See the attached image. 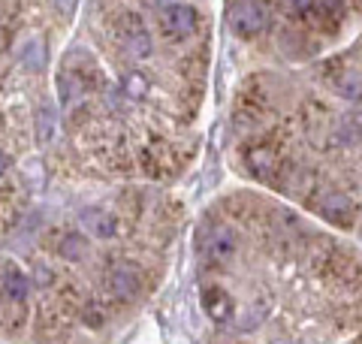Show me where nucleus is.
Returning a JSON list of instances; mask_svg holds the SVG:
<instances>
[{
  "instance_id": "nucleus-11",
  "label": "nucleus",
  "mask_w": 362,
  "mask_h": 344,
  "mask_svg": "<svg viewBox=\"0 0 362 344\" xmlns=\"http://www.w3.org/2000/svg\"><path fill=\"white\" fill-rule=\"evenodd\" d=\"M54 133V109L52 106H42L40 115H37V142H49Z\"/></svg>"
},
{
  "instance_id": "nucleus-13",
  "label": "nucleus",
  "mask_w": 362,
  "mask_h": 344,
  "mask_svg": "<svg viewBox=\"0 0 362 344\" xmlns=\"http://www.w3.org/2000/svg\"><path fill=\"white\" fill-rule=\"evenodd\" d=\"M121 94H127V97H145L148 94V82H145V76L142 73H130V76H124V88H121Z\"/></svg>"
},
{
  "instance_id": "nucleus-16",
  "label": "nucleus",
  "mask_w": 362,
  "mask_h": 344,
  "mask_svg": "<svg viewBox=\"0 0 362 344\" xmlns=\"http://www.w3.org/2000/svg\"><path fill=\"white\" fill-rule=\"evenodd\" d=\"M293 4V9H296V13H308V9L314 6V0H290Z\"/></svg>"
},
{
  "instance_id": "nucleus-17",
  "label": "nucleus",
  "mask_w": 362,
  "mask_h": 344,
  "mask_svg": "<svg viewBox=\"0 0 362 344\" xmlns=\"http://www.w3.org/2000/svg\"><path fill=\"white\" fill-rule=\"evenodd\" d=\"M6 169H9V157H6V154H0V176H4Z\"/></svg>"
},
{
  "instance_id": "nucleus-2",
  "label": "nucleus",
  "mask_w": 362,
  "mask_h": 344,
  "mask_svg": "<svg viewBox=\"0 0 362 344\" xmlns=\"http://www.w3.org/2000/svg\"><path fill=\"white\" fill-rule=\"evenodd\" d=\"M160 21H163V30L169 33V37L185 40V37H190V33L197 30L199 16H197L194 6H187V4H173V6L163 9Z\"/></svg>"
},
{
  "instance_id": "nucleus-15",
  "label": "nucleus",
  "mask_w": 362,
  "mask_h": 344,
  "mask_svg": "<svg viewBox=\"0 0 362 344\" xmlns=\"http://www.w3.org/2000/svg\"><path fill=\"white\" fill-rule=\"evenodd\" d=\"M54 4H58V9H61L64 16H73L76 6H78V0H54Z\"/></svg>"
},
{
  "instance_id": "nucleus-6",
  "label": "nucleus",
  "mask_w": 362,
  "mask_h": 344,
  "mask_svg": "<svg viewBox=\"0 0 362 344\" xmlns=\"http://www.w3.org/2000/svg\"><path fill=\"white\" fill-rule=\"evenodd\" d=\"M202 305H206L209 317L218 320V323H223V320L233 314V299H230V293L226 290H221V287H209V290H202Z\"/></svg>"
},
{
  "instance_id": "nucleus-5",
  "label": "nucleus",
  "mask_w": 362,
  "mask_h": 344,
  "mask_svg": "<svg viewBox=\"0 0 362 344\" xmlns=\"http://www.w3.org/2000/svg\"><path fill=\"white\" fill-rule=\"evenodd\" d=\"M202 251H206L209 260H230L233 251H235V239H233V233L226 227H211Z\"/></svg>"
},
{
  "instance_id": "nucleus-3",
  "label": "nucleus",
  "mask_w": 362,
  "mask_h": 344,
  "mask_svg": "<svg viewBox=\"0 0 362 344\" xmlns=\"http://www.w3.org/2000/svg\"><path fill=\"white\" fill-rule=\"evenodd\" d=\"M354 212H356V205L350 197H344V193H326L323 202H320V214L335 227L354 224Z\"/></svg>"
},
{
  "instance_id": "nucleus-8",
  "label": "nucleus",
  "mask_w": 362,
  "mask_h": 344,
  "mask_svg": "<svg viewBox=\"0 0 362 344\" xmlns=\"http://www.w3.org/2000/svg\"><path fill=\"white\" fill-rule=\"evenodd\" d=\"M127 33H124V45H127V52L136 55V57H145V55H151V37L145 33V28L139 25V18H130L127 16Z\"/></svg>"
},
{
  "instance_id": "nucleus-9",
  "label": "nucleus",
  "mask_w": 362,
  "mask_h": 344,
  "mask_svg": "<svg viewBox=\"0 0 362 344\" xmlns=\"http://www.w3.org/2000/svg\"><path fill=\"white\" fill-rule=\"evenodd\" d=\"M0 290H4V299L6 302L21 305V302L28 299V281H25V275H21L18 269H9L4 275V281H0Z\"/></svg>"
},
{
  "instance_id": "nucleus-1",
  "label": "nucleus",
  "mask_w": 362,
  "mask_h": 344,
  "mask_svg": "<svg viewBox=\"0 0 362 344\" xmlns=\"http://www.w3.org/2000/svg\"><path fill=\"white\" fill-rule=\"evenodd\" d=\"M266 25H269V16L257 0H239V4L230 9V28L245 40L259 37V33L266 30Z\"/></svg>"
},
{
  "instance_id": "nucleus-4",
  "label": "nucleus",
  "mask_w": 362,
  "mask_h": 344,
  "mask_svg": "<svg viewBox=\"0 0 362 344\" xmlns=\"http://www.w3.org/2000/svg\"><path fill=\"white\" fill-rule=\"evenodd\" d=\"M106 287L109 293L121 302H130L136 293H139V275H136L130 266H115L106 275Z\"/></svg>"
},
{
  "instance_id": "nucleus-14",
  "label": "nucleus",
  "mask_w": 362,
  "mask_h": 344,
  "mask_svg": "<svg viewBox=\"0 0 362 344\" xmlns=\"http://www.w3.org/2000/svg\"><path fill=\"white\" fill-rule=\"evenodd\" d=\"M314 6L320 9V13H326V16H335V13H341L344 9V0H314Z\"/></svg>"
},
{
  "instance_id": "nucleus-10",
  "label": "nucleus",
  "mask_w": 362,
  "mask_h": 344,
  "mask_svg": "<svg viewBox=\"0 0 362 344\" xmlns=\"http://www.w3.org/2000/svg\"><path fill=\"white\" fill-rule=\"evenodd\" d=\"M21 64L28 67V70H42L45 64H49V52H45V42L42 40H30L25 45V52H21Z\"/></svg>"
},
{
  "instance_id": "nucleus-7",
  "label": "nucleus",
  "mask_w": 362,
  "mask_h": 344,
  "mask_svg": "<svg viewBox=\"0 0 362 344\" xmlns=\"http://www.w3.org/2000/svg\"><path fill=\"white\" fill-rule=\"evenodd\" d=\"M82 224L94 239H112L118 233V221H115V214H109V212H85Z\"/></svg>"
},
{
  "instance_id": "nucleus-12",
  "label": "nucleus",
  "mask_w": 362,
  "mask_h": 344,
  "mask_svg": "<svg viewBox=\"0 0 362 344\" xmlns=\"http://www.w3.org/2000/svg\"><path fill=\"white\" fill-rule=\"evenodd\" d=\"M85 251H88V242H85V236H66L64 239V245H61V257L66 260H82L85 257Z\"/></svg>"
}]
</instances>
